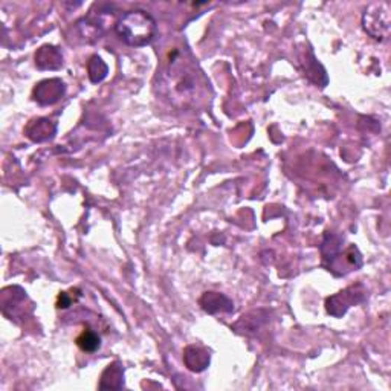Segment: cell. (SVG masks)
Segmentation results:
<instances>
[{"label": "cell", "mask_w": 391, "mask_h": 391, "mask_svg": "<svg viewBox=\"0 0 391 391\" xmlns=\"http://www.w3.org/2000/svg\"><path fill=\"white\" fill-rule=\"evenodd\" d=\"M159 73V86L174 106H188L204 94L208 86L205 77L187 49L174 48Z\"/></svg>", "instance_id": "cell-1"}, {"label": "cell", "mask_w": 391, "mask_h": 391, "mask_svg": "<svg viewBox=\"0 0 391 391\" xmlns=\"http://www.w3.org/2000/svg\"><path fill=\"white\" fill-rule=\"evenodd\" d=\"M344 239L336 234L326 232L320 246L322 266L336 277H343L357 271L362 266V255L355 245L343 248Z\"/></svg>", "instance_id": "cell-2"}, {"label": "cell", "mask_w": 391, "mask_h": 391, "mask_svg": "<svg viewBox=\"0 0 391 391\" xmlns=\"http://www.w3.org/2000/svg\"><path fill=\"white\" fill-rule=\"evenodd\" d=\"M115 29L124 43L133 48H141L152 43L157 27L156 20L148 13L133 10L121 15V19L115 24Z\"/></svg>", "instance_id": "cell-3"}, {"label": "cell", "mask_w": 391, "mask_h": 391, "mask_svg": "<svg viewBox=\"0 0 391 391\" xmlns=\"http://www.w3.org/2000/svg\"><path fill=\"white\" fill-rule=\"evenodd\" d=\"M362 24L371 38L378 41L387 40L391 29L390 5L385 2L370 5L362 15Z\"/></svg>", "instance_id": "cell-4"}, {"label": "cell", "mask_w": 391, "mask_h": 391, "mask_svg": "<svg viewBox=\"0 0 391 391\" xmlns=\"http://www.w3.org/2000/svg\"><path fill=\"white\" fill-rule=\"evenodd\" d=\"M365 298H367V289L362 283H356V285L348 286L344 290H339L338 294L329 297L326 299V311L332 317L341 318L350 307L364 303Z\"/></svg>", "instance_id": "cell-5"}, {"label": "cell", "mask_w": 391, "mask_h": 391, "mask_svg": "<svg viewBox=\"0 0 391 391\" xmlns=\"http://www.w3.org/2000/svg\"><path fill=\"white\" fill-rule=\"evenodd\" d=\"M66 86L60 78H49L43 80L36 85L32 90V98L40 106H52L60 101L64 97Z\"/></svg>", "instance_id": "cell-6"}, {"label": "cell", "mask_w": 391, "mask_h": 391, "mask_svg": "<svg viewBox=\"0 0 391 391\" xmlns=\"http://www.w3.org/2000/svg\"><path fill=\"white\" fill-rule=\"evenodd\" d=\"M57 133V124L49 118H36L28 122L24 127V135L32 143H46L52 139Z\"/></svg>", "instance_id": "cell-7"}, {"label": "cell", "mask_w": 391, "mask_h": 391, "mask_svg": "<svg viewBox=\"0 0 391 391\" xmlns=\"http://www.w3.org/2000/svg\"><path fill=\"white\" fill-rule=\"evenodd\" d=\"M199 304L210 315L234 312V304H232L231 299L219 292H205L201 299H199Z\"/></svg>", "instance_id": "cell-8"}, {"label": "cell", "mask_w": 391, "mask_h": 391, "mask_svg": "<svg viewBox=\"0 0 391 391\" xmlns=\"http://www.w3.org/2000/svg\"><path fill=\"white\" fill-rule=\"evenodd\" d=\"M36 66L40 71H58L63 66V55L58 48L43 45L36 52Z\"/></svg>", "instance_id": "cell-9"}, {"label": "cell", "mask_w": 391, "mask_h": 391, "mask_svg": "<svg viewBox=\"0 0 391 391\" xmlns=\"http://www.w3.org/2000/svg\"><path fill=\"white\" fill-rule=\"evenodd\" d=\"M184 362L188 370L201 373L210 365V353L202 347L188 346L184 350Z\"/></svg>", "instance_id": "cell-10"}, {"label": "cell", "mask_w": 391, "mask_h": 391, "mask_svg": "<svg viewBox=\"0 0 391 391\" xmlns=\"http://www.w3.org/2000/svg\"><path fill=\"white\" fill-rule=\"evenodd\" d=\"M124 387V369L122 365L115 361L106 367L99 381V390H121Z\"/></svg>", "instance_id": "cell-11"}, {"label": "cell", "mask_w": 391, "mask_h": 391, "mask_svg": "<svg viewBox=\"0 0 391 391\" xmlns=\"http://www.w3.org/2000/svg\"><path fill=\"white\" fill-rule=\"evenodd\" d=\"M262 312L263 311H255L245 315V317H242L234 324V330L240 332V334H254L257 329H260L263 326L266 322V318H268V315L260 317Z\"/></svg>", "instance_id": "cell-12"}, {"label": "cell", "mask_w": 391, "mask_h": 391, "mask_svg": "<svg viewBox=\"0 0 391 391\" xmlns=\"http://www.w3.org/2000/svg\"><path fill=\"white\" fill-rule=\"evenodd\" d=\"M87 73L90 81L97 85V83H101L107 77V73H109V66L103 62L101 57L92 55L87 62Z\"/></svg>", "instance_id": "cell-13"}, {"label": "cell", "mask_w": 391, "mask_h": 391, "mask_svg": "<svg viewBox=\"0 0 391 391\" xmlns=\"http://www.w3.org/2000/svg\"><path fill=\"white\" fill-rule=\"evenodd\" d=\"M77 346L83 352L94 353L98 350L99 346H101V338H99L97 332L85 329L81 332V335L77 338Z\"/></svg>", "instance_id": "cell-14"}, {"label": "cell", "mask_w": 391, "mask_h": 391, "mask_svg": "<svg viewBox=\"0 0 391 391\" xmlns=\"http://www.w3.org/2000/svg\"><path fill=\"white\" fill-rule=\"evenodd\" d=\"M81 297L78 289H72L69 292H60L57 298V307L58 309H68V307L72 306V303L77 301V299Z\"/></svg>", "instance_id": "cell-15"}]
</instances>
